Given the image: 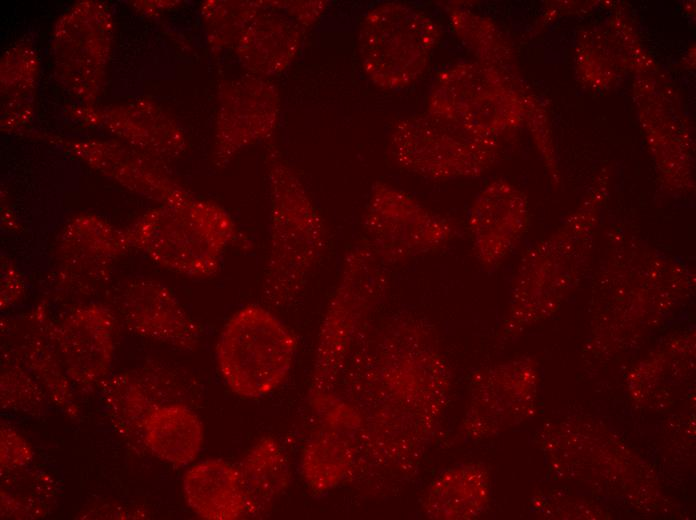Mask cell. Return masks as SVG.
I'll return each instance as SVG.
<instances>
[{"label":"cell","instance_id":"5bb4252c","mask_svg":"<svg viewBox=\"0 0 696 520\" xmlns=\"http://www.w3.org/2000/svg\"><path fill=\"white\" fill-rule=\"evenodd\" d=\"M69 151L87 165L139 195L167 204L189 192L167 172L163 163L135 148L109 142H73Z\"/></svg>","mask_w":696,"mask_h":520},{"label":"cell","instance_id":"9a60e30c","mask_svg":"<svg viewBox=\"0 0 696 520\" xmlns=\"http://www.w3.org/2000/svg\"><path fill=\"white\" fill-rule=\"evenodd\" d=\"M260 5L234 48L245 69L266 78L281 73L294 60L303 27L273 1H260Z\"/></svg>","mask_w":696,"mask_h":520},{"label":"cell","instance_id":"9c48e42d","mask_svg":"<svg viewBox=\"0 0 696 520\" xmlns=\"http://www.w3.org/2000/svg\"><path fill=\"white\" fill-rule=\"evenodd\" d=\"M279 113V92L266 78L249 74L221 85L214 164L224 167L241 150L269 137Z\"/></svg>","mask_w":696,"mask_h":520},{"label":"cell","instance_id":"2e32d148","mask_svg":"<svg viewBox=\"0 0 696 520\" xmlns=\"http://www.w3.org/2000/svg\"><path fill=\"white\" fill-rule=\"evenodd\" d=\"M183 493L191 510L208 520H234L246 515L237 469L219 459L194 464L183 477Z\"/></svg>","mask_w":696,"mask_h":520},{"label":"cell","instance_id":"ffe728a7","mask_svg":"<svg viewBox=\"0 0 696 520\" xmlns=\"http://www.w3.org/2000/svg\"><path fill=\"white\" fill-rule=\"evenodd\" d=\"M105 403L115 427L130 440L142 442L143 422L153 404L138 377L126 372L108 379Z\"/></svg>","mask_w":696,"mask_h":520},{"label":"cell","instance_id":"7a4b0ae2","mask_svg":"<svg viewBox=\"0 0 696 520\" xmlns=\"http://www.w3.org/2000/svg\"><path fill=\"white\" fill-rule=\"evenodd\" d=\"M125 232L131 248L191 278L216 275L229 246L249 244L224 208L191 195L147 211Z\"/></svg>","mask_w":696,"mask_h":520},{"label":"cell","instance_id":"3957f363","mask_svg":"<svg viewBox=\"0 0 696 520\" xmlns=\"http://www.w3.org/2000/svg\"><path fill=\"white\" fill-rule=\"evenodd\" d=\"M297 340L271 311L246 305L225 323L216 345V362L228 387L245 398L263 397L286 379Z\"/></svg>","mask_w":696,"mask_h":520},{"label":"cell","instance_id":"4fadbf2b","mask_svg":"<svg viewBox=\"0 0 696 520\" xmlns=\"http://www.w3.org/2000/svg\"><path fill=\"white\" fill-rule=\"evenodd\" d=\"M527 218L524 195L506 181H494L477 195L468 213V226L475 255L485 268L495 267L512 251Z\"/></svg>","mask_w":696,"mask_h":520},{"label":"cell","instance_id":"44dd1931","mask_svg":"<svg viewBox=\"0 0 696 520\" xmlns=\"http://www.w3.org/2000/svg\"><path fill=\"white\" fill-rule=\"evenodd\" d=\"M351 462L347 443L333 434H321L306 446L302 470L307 483L317 491L334 486Z\"/></svg>","mask_w":696,"mask_h":520},{"label":"cell","instance_id":"e0dca14e","mask_svg":"<svg viewBox=\"0 0 696 520\" xmlns=\"http://www.w3.org/2000/svg\"><path fill=\"white\" fill-rule=\"evenodd\" d=\"M142 442L160 460L186 466L202 449L204 429L199 417L185 405H155L143 422Z\"/></svg>","mask_w":696,"mask_h":520},{"label":"cell","instance_id":"d6986e66","mask_svg":"<svg viewBox=\"0 0 696 520\" xmlns=\"http://www.w3.org/2000/svg\"><path fill=\"white\" fill-rule=\"evenodd\" d=\"M33 316L35 325L31 332L24 336L19 346L20 360L57 406L69 414H77L78 409L70 387L71 381L59 360L49 334L50 324L47 323L44 315L39 331L36 332L35 311Z\"/></svg>","mask_w":696,"mask_h":520},{"label":"cell","instance_id":"8fae6325","mask_svg":"<svg viewBox=\"0 0 696 520\" xmlns=\"http://www.w3.org/2000/svg\"><path fill=\"white\" fill-rule=\"evenodd\" d=\"M115 316L102 303H89L70 310L49 334L69 378L80 388L105 382L115 352Z\"/></svg>","mask_w":696,"mask_h":520},{"label":"cell","instance_id":"603a6c76","mask_svg":"<svg viewBox=\"0 0 696 520\" xmlns=\"http://www.w3.org/2000/svg\"><path fill=\"white\" fill-rule=\"evenodd\" d=\"M41 396L37 382L25 368L13 360L4 363V369L2 368L1 372L2 402L12 397L9 406L19 409L27 407L29 411L41 402Z\"/></svg>","mask_w":696,"mask_h":520},{"label":"cell","instance_id":"5b68a950","mask_svg":"<svg viewBox=\"0 0 696 520\" xmlns=\"http://www.w3.org/2000/svg\"><path fill=\"white\" fill-rule=\"evenodd\" d=\"M388 149L401 169L435 180L478 176L495 157L494 139L427 111L395 122Z\"/></svg>","mask_w":696,"mask_h":520},{"label":"cell","instance_id":"8992f818","mask_svg":"<svg viewBox=\"0 0 696 520\" xmlns=\"http://www.w3.org/2000/svg\"><path fill=\"white\" fill-rule=\"evenodd\" d=\"M386 266L363 242L346 254L318 338L313 387L336 377L367 316L384 294Z\"/></svg>","mask_w":696,"mask_h":520},{"label":"cell","instance_id":"277c9868","mask_svg":"<svg viewBox=\"0 0 696 520\" xmlns=\"http://www.w3.org/2000/svg\"><path fill=\"white\" fill-rule=\"evenodd\" d=\"M440 38L439 26L423 11L400 2L382 3L361 22L360 62L377 87L404 89L424 74Z\"/></svg>","mask_w":696,"mask_h":520},{"label":"cell","instance_id":"cb8c5ba5","mask_svg":"<svg viewBox=\"0 0 696 520\" xmlns=\"http://www.w3.org/2000/svg\"><path fill=\"white\" fill-rule=\"evenodd\" d=\"M1 469L16 470L28 465L33 457L32 448L27 440L14 428L1 425Z\"/></svg>","mask_w":696,"mask_h":520},{"label":"cell","instance_id":"52a82bcc","mask_svg":"<svg viewBox=\"0 0 696 520\" xmlns=\"http://www.w3.org/2000/svg\"><path fill=\"white\" fill-rule=\"evenodd\" d=\"M362 226L364 242L385 266L438 251L457 233L450 218L383 182H376L371 189Z\"/></svg>","mask_w":696,"mask_h":520},{"label":"cell","instance_id":"30bf717a","mask_svg":"<svg viewBox=\"0 0 696 520\" xmlns=\"http://www.w3.org/2000/svg\"><path fill=\"white\" fill-rule=\"evenodd\" d=\"M129 249L125 230L93 214L75 216L63 226L54 243L57 281L71 289H93L109 279L115 264Z\"/></svg>","mask_w":696,"mask_h":520},{"label":"cell","instance_id":"7c38bea8","mask_svg":"<svg viewBox=\"0 0 696 520\" xmlns=\"http://www.w3.org/2000/svg\"><path fill=\"white\" fill-rule=\"evenodd\" d=\"M123 322L132 333L180 350L195 349L200 329L175 294L161 282L133 279L117 297Z\"/></svg>","mask_w":696,"mask_h":520},{"label":"cell","instance_id":"7402d4cb","mask_svg":"<svg viewBox=\"0 0 696 520\" xmlns=\"http://www.w3.org/2000/svg\"><path fill=\"white\" fill-rule=\"evenodd\" d=\"M260 7V1L207 2L203 15L211 43L222 48L235 47Z\"/></svg>","mask_w":696,"mask_h":520},{"label":"cell","instance_id":"6da1fadb","mask_svg":"<svg viewBox=\"0 0 696 520\" xmlns=\"http://www.w3.org/2000/svg\"><path fill=\"white\" fill-rule=\"evenodd\" d=\"M270 244L262 299L271 307L296 300L323 257L324 221L303 182L277 150L268 155Z\"/></svg>","mask_w":696,"mask_h":520},{"label":"cell","instance_id":"ac0fdd59","mask_svg":"<svg viewBox=\"0 0 696 520\" xmlns=\"http://www.w3.org/2000/svg\"><path fill=\"white\" fill-rule=\"evenodd\" d=\"M246 502V515L265 514L290 482L287 458L272 437L260 439L236 467Z\"/></svg>","mask_w":696,"mask_h":520},{"label":"cell","instance_id":"ba28073f","mask_svg":"<svg viewBox=\"0 0 696 520\" xmlns=\"http://www.w3.org/2000/svg\"><path fill=\"white\" fill-rule=\"evenodd\" d=\"M426 111L493 139L520 122L523 108L497 70L479 63H456L437 74Z\"/></svg>","mask_w":696,"mask_h":520},{"label":"cell","instance_id":"d4e9b609","mask_svg":"<svg viewBox=\"0 0 696 520\" xmlns=\"http://www.w3.org/2000/svg\"><path fill=\"white\" fill-rule=\"evenodd\" d=\"M25 281L14 262L6 257H1V289L0 308L6 310L15 305L25 294Z\"/></svg>","mask_w":696,"mask_h":520},{"label":"cell","instance_id":"484cf974","mask_svg":"<svg viewBox=\"0 0 696 520\" xmlns=\"http://www.w3.org/2000/svg\"><path fill=\"white\" fill-rule=\"evenodd\" d=\"M275 6L296 20L302 27L311 26L322 15L325 1H273Z\"/></svg>","mask_w":696,"mask_h":520}]
</instances>
